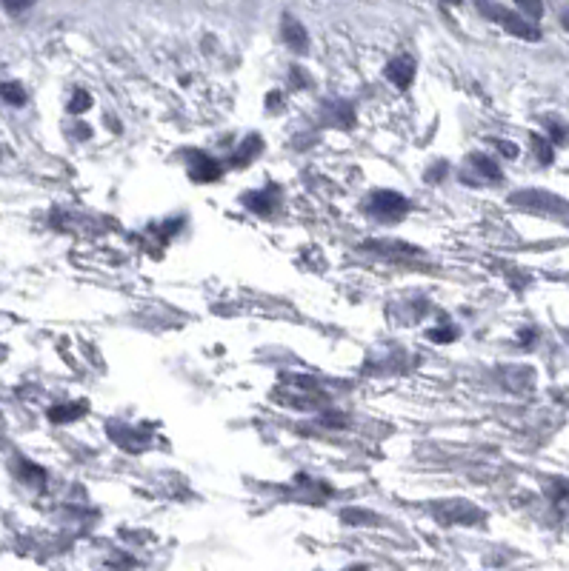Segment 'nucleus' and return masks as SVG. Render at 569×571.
I'll use <instances>...</instances> for the list:
<instances>
[{
  "label": "nucleus",
  "mask_w": 569,
  "mask_h": 571,
  "mask_svg": "<svg viewBox=\"0 0 569 571\" xmlns=\"http://www.w3.org/2000/svg\"><path fill=\"white\" fill-rule=\"evenodd\" d=\"M386 77H389L397 89H409V86H412V77H415V60H412V57H395V60L386 66Z\"/></svg>",
  "instance_id": "nucleus-8"
},
{
  "label": "nucleus",
  "mask_w": 569,
  "mask_h": 571,
  "mask_svg": "<svg viewBox=\"0 0 569 571\" xmlns=\"http://www.w3.org/2000/svg\"><path fill=\"white\" fill-rule=\"evenodd\" d=\"M492 146H495L503 157H518V146H515V143H506V140H500V137H492Z\"/></svg>",
  "instance_id": "nucleus-21"
},
{
  "label": "nucleus",
  "mask_w": 569,
  "mask_h": 571,
  "mask_svg": "<svg viewBox=\"0 0 569 571\" xmlns=\"http://www.w3.org/2000/svg\"><path fill=\"white\" fill-rule=\"evenodd\" d=\"M478 3V9H480V14H486L489 20H495V23H500L509 34H515V37H520V40H540V31L529 23V20H523V17H518L515 11H506L503 6H495L492 0H475Z\"/></svg>",
  "instance_id": "nucleus-1"
},
{
  "label": "nucleus",
  "mask_w": 569,
  "mask_h": 571,
  "mask_svg": "<svg viewBox=\"0 0 569 571\" xmlns=\"http://www.w3.org/2000/svg\"><path fill=\"white\" fill-rule=\"evenodd\" d=\"M409 211V200L395 194V191H375L369 197V214L383 220V223H395Z\"/></svg>",
  "instance_id": "nucleus-3"
},
{
  "label": "nucleus",
  "mask_w": 569,
  "mask_h": 571,
  "mask_svg": "<svg viewBox=\"0 0 569 571\" xmlns=\"http://www.w3.org/2000/svg\"><path fill=\"white\" fill-rule=\"evenodd\" d=\"M189 163V177L194 180V183H212V180H217L220 174H223V168H220V163L212 157V154H206V151H189V157H186Z\"/></svg>",
  "instance_id": "nucleus-4"
},
{
  "label": "nucleus",
  "mask_w": 569,
  "mask_h": 571,
  "mask_svg": "<svg viewBox=\"0 0 569 571\" xmlns=\"http://www.w3.org/2000/svg\"><path fill=\"white\" fill-rule=\"evenodd\" d=\"M86 108H91V94L83 91V89H77V91L71 94V100H69V111H71V114H83Z\"/></svg>",
  "instance_id": "nucleus-15"
},
{
  "label": "nucleus",
  "mask_w": 569,
  "mask_h": 571,
  "mask_svg": "<svg viewBox=\"0 0 569 571\" xmlns=\"http://www.w3.org/2000/svg\"><path fill=\"white\" fill-rule=\"evenodd\" d=\"M37 0H0V6L9 11V14H20V11H26V9H31Z\"/></svg>",
  "instance_id": "nucleus-19"
},
{
  "label": "nucleus",
  "mask_w": 569,
  "mask_h": 571,
  "mask_svg": "<svg viewBox=\"0 0 569 571\" xmlns=\"http://www.w3.org/2000/svg\"><path fill=\"white\" fill-rule=\"evenodd\" d=\"M457 337V328L455 325H446V328H432L429 331V340H435V343H452Z\"/></svg>",
  "instance_id": "nucleus-18"
},
{
  "label": "nucleus",
  "mask_w": 569,
  "mask_h": 571,
  "mask_svg": "<svg viewBox=\"0 0 569 571\" xmlns=\"http://www.w3.org/2000/svg\"><path fill=\"white\" fill-rule=\"evenodd\" d=\"M532 143H535V148H538V157H540V163H549L552 160V146H549V140H543V137H532Z\"/></svg>",
  "instance_id": "nucleus-20"
},
{
  "label": "nucleus",
  "mask_w": 569,
  "mask_h": 571,
  "mask_svg": "<svg viewBox=\"0 0 569 571\" xmlns=\"http://www.w3.org/2000/svg\"><path fill=\"white\" fill-rule=\"evenodd\" d=\"M109 434H112V440H114L120 448H126V451H143V448H146V440H143V434H140V431H134V428H129V425L109 423Z\"/></svg>",
  "instance_id": "nucleus-9"
},
{
  "label": "nucleus",
  "mask_w": 569,
  "mask_h": 571,
  "mask_svg": "<svg viewBox=\"0 0 569 571\" xmlns=\"http://www.w3.org/2000/svg\"><path fill=\"white\" fill-rule=\"evenodd\" d=\"M437 517H440L443 522H478V520H480V511H478L472 502L457 500V502H440Z\"/></svg>",
  "instance_id": "nucleus-6"
},
{
  "label": "nucleus",
  "mask_w": 569,
  "mask_h": 571,
  "mask_svg": "<svg viewBox=\"0 0 569 571\" xmlns=\"http://www.w3.org/2000/svg\"><path fill=\"white\" fill-rule=\"evenodd\" d=\"M443 174H446V163L440 160V163H435V166H432V171L426 174V180H437V177H443Z\"/></svg>",
  "instance_id": "nucleus-22"
},
{
  "label": "nucleus",
  "mask_w": 569,
  "mask_h": 571,
  "mask_svg": "<svg viewBox=\"0 0 569 571\" xmlns=\"http://www.w3.org/2000/svg\"><path fill=\"white\" fill-rule=\"evenodd\" d=\"M292 83H295V86H306V74H303V69H297V66L292 69Z\"/></svg>",
  "instance_id": "nucleus-23"
},
{
  "label": "nucleus",
  "mask_w": 569,
  "mask_h": 571,
  "mask_svg": "<svg viewBox=\"0 0 569 571\" xmlns=\"http://www.w3.org/2000/svg\"><path fill=\"white\" fill-rule=\"evenodd\" d=\"M509 203L515 208H523V211H546V214L569 211V203L563 197H555V194L540 191V188H520V191L509 194Z\"/></svg>",
  "instance_id": "nucleus-2"
},
{
  "label": "nucleus",
  "mask_w": 569,
  "mask_h": 571,
  "mask_svg": "<svg viewBox=\"0 0 569 571\" xmlns=\"http://www.w3.org/2000/svg\"><path fill=\"white\" fill-rule=\"evenodd\" d=\"M243 206L254 214H269L280 206V194L274 186H266L263 191H252V194H243Z\"/></svg>",
  "instance_id": "nucleus-7"
},
{
  "label": "nucleus",
  "mask_w": 569,
  "mask_h": 571,
  "mask_svg": "<svg viewBox=\"0 0 569 571\" xmlns=\"http://www.w3.org/2000/svg\"><path fill=\"white\" fill-rule=\"evenodd\" d=\"M0 97L9 106H23L26 103V89L20 83H0Z\"/></svg>",
  "instance_id": "nucleus-14"
},
{
  "label": "nucleus",
  "mask_w": 569,
  "mask_h": 571,
  "mask_svg": "<svg viewBox=\"0 0 569 571\" xmlns=\"http://www.w3.org/2000/svg\"><path fill=\"white\" fill-rule=\"evenodd\" d=\"M515 6H518L529 20L543 17V3H540V0H515Z\"/></svg>",
  "instance_id": "nucleus-17"
},
{
  "label": "nucleus",
  "mask_w": 569,
  "mask_h": 571,
  "mask_svg": "<svg viewBox=\"0 0 569 571\" xmlns=\"http://www.w3.org/2000/svg\"><path fill=\"white\" fill-rule=\"evenodd\" d=\"M440 3H446V6H457V3H463V0H440Z\"/></svg>",
  "instance_id": "nucleus-24"
},
{
  "label": "nucleus",
  "mask_w": 569,
  "mask_h": 571,
  "mask_svg": "<svg viewBox=\"0 0 569 571\" xmlns=\"http://www.w3.org/2000/svg\"><path fill=\"white\" fill-rule=\"evenodd\" d=\"M329 108V123H337V126H343V128H349L352 123H355V111H352V106L349 103H329L326 106Z\"/></svg>",
  "instance_id": "nucleus-13"
},
{
  "label": "nucleus",
  "mask_w": 569,
  "mask_h": 571,
  "mask_svg": "<svg viewBox=\"0 0 569 571\" xmlns=\"http://www.w3.org/2000/svg\"><path fill=\"white\" fill-rule=\"evenodd\" d=\"M366 248H372V251H386V254H392V251H409V254H420L417 248H412V246H403V243H386V240H380V243H366Z\"/></svg>",
  "instance_id": "nucleus-16"
},
{
  "label": "nucleus",
  "mask_w": 569,
  "mask_h": 571,
  "mask_svg": "<svg viewBox=\"0 0 569 571\" xmlns=\"http://www.w3.org/2000/svg\"><path fill=\"white\" fill-rule=\"evenodd\" d=\"M469 166L480 174V177H486V180H500L503 174H500V168H498V163L492 160V157H486V154H480V151H475V154H469Z\"/></svg>",
  "instance_id": "nucleus-11"
},
{
  "label": "nucleus",
  "mask_w": 569,
  "mask_h": 571,
  "mask_svg": "<svg viewBox=\"0 0 569 571\" xmlns=\"http://www.w3.org/2000/svg\"><path fill=\"white\" fill-rule=\"evenodd\" d=\"M280 37H283V43H286L292 51H297V54H303V51L309 49V31H306V26H303L297 17H292V14H283V17H280Z\"/></svg>",
  "instance_id": "nucleus-5"
},
{
  "label": "nucleus",
  "mask_w": 569,
  "mask_h": 571,
  "mask_svg": "<svg viewBox=\"0 0 569 571\" xmlns=\"http://www.w3.org/2000/svg\"><path fill=\"white\" fill-rule=\"evenodd\" d=\"M563 23H566V29H569V14H563Z\"/></svg>",
  "instance_id": "nucleus-25"
},
{
  "label": "nucleus",
  "mask_w": 569,
  "mask_h": 571,
  "mask_svg": "<svg viewBox=\"0 0 569 571\" xmlns=\"http://www.w3.org/2000/svg\"><path fill=\"white\" fill-rule=\"evenodd\" d=\"M86 411L83 403H69V405H54L49 408V420L51 423H71V420H80Z\"/></svg>",
  "instance_id": "nucleus-12"
},
{
  "label": "nucleus",
  "mask_w": 569,
  "mask_h": 571,
  "mask_svg": "<svg viewBox=\"0 0 569 571\" xmlns=\"http://www.w3.org/2000/svg\"><path fill=\"white\" fill-rule=\"evenodd\" d=\"M260 151H263V140H260V134H249L246 140H240L237 151L232 154V166H246V163L254 160Z\"/></svg>",
  "instance_id": "nucleus-10"
}]
</instances>
